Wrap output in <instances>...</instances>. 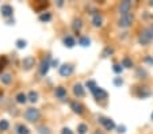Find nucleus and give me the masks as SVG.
I'll return each instance as SVG.
<instances>
[{"instance_id":"obj_1","label":"nucleus","mask_w":153,"mask_h":134,"mask_svg":"<svg viewBox=\"0 0 153 134\" xmlns=\"http://www.w3.org/2000/svg\"><path fill=\"white\" fill-rule=\"evenodd\" d=\"M25 118H26L29 122H37L41 118V113L38 108H27L26 113H25Z\"/></svg>"},{"instance_id":"obj_2","label":"nucleus","mask_w":153,"mask_h":134,"mask_svg":"<svg viewBox=\"0 0 153 134\" xmlns=\"http://www.w3.org/2000/svg\"><path fill=\"white\" fill-rule=\"evenodd\" d=\"M152 38H153L152 29H146V30H144V31L141 33L138 41H140V44H141V45H148L150 41H152Z\"/></svg>"},{"instance_id":"obj_3","label":"nucleus","mask_w":153,"mask_h":134,"mask_svg":"<svg viewBox=\"0 0 153 134\" xmlns=\"http://www.w3.org/2000/svg\"><path fill=\"white\" fill-rule=\"evenodd\" d=\"M131 23H133V15L131 14H127V15H125V16H121V19L118 21L119 27H129Z\"/></svg>"},{"instance_id":"obj_4","label":"nucleus","mask_w":153,"mask_h":134,"mask_svg":"<svg viewBox=\"0 0 153 134\" xmlns=\"http://www.w3.org/2000/svg\"><path fill=\"white\" fill-rule=\"evenodd\" d=\"M119 14L122 15V16H125V15L130 14V10H131V3L130 1H122L121 4H119Z\"/></svg>"},{"instance_id":"obj_5","label":"nucleus","mask_w":153,"mask_h":134,"mask_svg":"<svg viewBox=\"0 0 153 134\" xmlns=\"http://www.w3.org/2000/svg\"><path fill=\"white\" fill-rule=\"evenodd\" d=\"M72 72H73V65H71V64H64L60 67V75L64 76V77L71 76Z\"/></svg>"},{"instance_id":"obj_6","label":"nucleus","mask_w":153,"mask_h":134,"mask_svg":"<svg viewBox=\"0 0 153 134\" xmlns=\"http://www.w3.org/2000/svg\"><path fill=\"white\" fill-rule=\"evenodd\" d=\"M100 123L106 127V130H113L114 127H115V123H114L113 119H110V118H104L102 117L100 118Z\"/></svg>"},{"instance_id":"obj_7","label":"nucleus","mask_w":153,"mask_h":134,"mask_svg":"<svg viewBox=\"0 0 153 134\" xmlns=\"http://www.w3.org/2000/svg\"><path fill=\"white\" fill-rule=\"evenodd\" d=\"M0 12H1V15H3L4 18H8V16H12L14 8H12L10 4H4V6H1V8H0Z\"/></svg>"},{"instance_id":"obj_8","label":"nucleus","mask_w":153,"mask_h":134,"mask_svg":"<svg viewBox=\"0 0 153 134\" xmlns=\"http://www.w3.org/2000/svg\"><path fill=\"white\" fill-rule=\"evenodd\" d=\"M49 61H50V57L48 56L46 58L42 61V64H41V68H39V72H41V75L42 76H45L48 73V70H49V68H50V64H49Z\"/></svg>"},{"instance_id":"obj_9","label":"nucleus","mask_w":153,"mask_h":134,"mask_svg":"<svg viewBox=\"0 0 153 134\" xmlns=\"http://www.w3.org/2000/svg\"><path fill=\"white\" fill-rule=\"evenodd\" d=\"M35 64V58L34 57H31V56H29V57H26V58H23V62H22V65H23L25 69L29 70L31 67H34Z\"/></svg>"},{"instance_id":"obj_10","label":"nucleus","mask_w":153,"mask_h":134,"mask_svg":"<svg viewBox=\"0 0 153 134\" xmlns=\"http://www.w3.org/2000/svg\"><path fill=\"white\" fill-rule=\"evenodd\" d=\"M71 108H72L73 113H76V114H83V111H84V107L77 102H71Z\"/></svg>"},{"instance_id":"obj_11","label":"nucleus","mask_w":153,"mask_h":134,"mask_svg":"<svg viewBox=\"0 0 153 134\" xmlns=\"http://www.w3.org/2000/svg\"><path fill=\"white\" fill-rule=\"evenodd\" d=\"M92 24L95 27H100L102 24H103V16H102L100 14H95L92 18Z\"/></svg>"},{"instance_id":"obj_12","label":"nucleus","mask_w":153,"mask_h":134,"mask_svg":"<svg viewBox=\"0 0 153 134\" xmlns=\"http://www.w3.org/2000/svg\"><path fill=\"white\" fill-rule=\"evenodd\" d=\"M92 93L95 95L96 98H98V99H106V98H107V92L103 90V88H99L98 87Z\"/></svg>"},{"instance_id":"obj_13","label":"nucleus","mask_w":153,"mask_h":134,"mask_svg":"<svg viewBox=\"0 0 153 134\" xmlns=\"http://www.w3.org/2000/svg\"><path fill=\"white\" fill-rule=\"evenodd\" d=\"M73 93H75L76 96H79V98L84 96V88H83V85H81V84H75V85H73Z\"/></svg>"},{"instance_id":"obj_14","label":"nucleus","mask_w":153,"mask_h":134,"mask_svg":"<svg viewBox=\"0 0 153 134\" xmlns=\"http://www.w3.org/2000/svg\"><path fill=\"white\" fill-rule=\"evenodd\" d=\"M56 96L58 99H64V98H67V90L64 87H58L56 88Z\"/></svg>"},{"instance_id":"obj_15","label":"nucleus","mask_w":153,"mask_h":134,"mask_svg":"<svg viewBox=\"0 0 153 134\" xmlns=\"http://www.w3.org/2000/svg\"><path fill=\"white\" fill-rule=\"evenodd\" d=\"M64 44H65V46H68V47H73L76 45V41H75V38L73 37L67 35V37L64 38Z\"/></svg>"},{"instance_id":"obj_16","label":"nucleus","mask_w":153,"mask_h":134,"mask_svg":"<svg viewBox=\"0 0 153 134\" xmlns=\"http://www.w3.org/2000/svg\"><path fill=\"white\" fill-rule=\"evenodd\" d=\"M0 81L3 84H11L12 83V76L10 73H4V75L0 76Z\"/></svg>"},{"instance_id":"obj_17","label":"nucleus","mask_w":153,"mask_h":134,"mask_svg":"<svg viewBox=\"0 0 153 134\" xmlns=\"http://www.w3.org/2000/svg\"><path fill=\"white\" fill-rule=\"evenodd\" d=\"M16 134H30V130L27 129V126L20 123V125L16 126Z\"/></svg>"},{"instance_id":"obj_18","label":"nucleus","mask_w":153,"mask_h":134,"mask_svg":"<svg viewBox=\"0 0 153 134\" xmlns=\"http://www.w3.org/2000/svg\"><path fill=\"white\" fill-rule=\"evenodd\" d=\"M26 100H27V96H26V93H23V92H19L16 95V102L19 103V104H23V103H26Z\"/></svg>"},{"instance_id":"obj_19","label":"nucleus","mask_w":153,"mask_h":134,"mask_svg":"<svg viewBox=\"0 0 153 134\" xmlns=\"http://www.w3.org/2000/svg\"><path fill=\"white\" fill-rule=\"evenodd\" d=\"M79 44H80L81 46L87 47V46H90L91 41H90V38H88V37H81L80 39H79Z\"/></svg>"},{"instance_id":"obj_20","label":"nucleus","mask_w":153,"mask_h":134,"mask_svg":"<svg viewBox=\"0 0 153 134\" xmlns=\"http://www.w3.org/2000/svg\"><path fill=\"white\" fill-rule=\"evenodd\" d=\"M29 100L31 103H35L38 100V92H35V91H30L29 92Z\"/></svg>"},{"instance_id":"obj_21","label":"nucleus","mask_w":153,"mask_h":134,"mask_svg":"<svg viewBox=\"0 0 153 134\" xmlns=\"http://www.w3.org/2000/svg\"><path fill=\"white\" fill-rule=\"evenodd\" d=\"M122 67H125V68H131L133 67V61L129 58V57H125L123 60H122Z\"/></svg>"},{"instance_id":"obj_22","label":"nucleus","mask_w":153,"mask_h":134,"mask_svg":"<svg viewBox=\"0 0 153 134\" xmlns=\"http://www.w3.org/2000/svg\"><path fill=\"white\" fill-rule=\"evenodd\" d=\"M8 127H10L8 121H6V119H1V121H0V131L8 130Z\"/></svg>"},{"instance_id":"obj_23","label":"nucleus","mask_w":153,"mask_h":134,"mask_svg":"<svg viewBox=\"0 0 153 134\" xmlns=\"http://www.w3.org/2000/svg\"><path fill=\"white\" fill-rule=\"evenodd\" d=\"M87 131H88V126L84 125V123H80V125L77 126V133L79 134H85Z\"/></svg>"},{"instance_id":"obj_24","label":"nucleus","mask_w":153,"mask_h":134,"mask_svg":"<svg viewBox=\"0 0 153 134\" xmlns=\"http://www.w3.org/2000/svg\"><path fill=\"white\" fill-rule=\"evenodd\" d=\"M87 87L90 88L91 92H94V91L98 88V85H96V83L94 81V80H88V81H87Z\"/></svg>"},{"instance_id":"obj_25","label":"nucleus","mask_w":153,"mask_h":134,"mask_svg":"<svg viewBox=\"0 0 153 134\" xmlns=\"http://www.w3.org/2000/svg\"><path fill=\"white\" fill-rule=\"evenodd\" d=\"M39 19H41L42 22H49L50 19H52V15H50L49 12H46V14H42V15H41Z\"/></svg>"},{"instance_id":"obj_26","label":"nucleus","mask_w":153,"mask_h":134,"mask_svg":"<svg viewBox=\"0 0 153 134\" xmlns=\"http://www.w3.org/2000/svg\"><path fill=\"white\" fill-rule=\"evenodd\" d=\"M73 30H75V31H79V30L81 29V21L80 19H77V21H75L73 22Z\"/></svg>"},{"instance_id":"obj_27","label":"nucleus","mask_w":153,"mask_h":134,"mask_svg":"<svg viewBox=\"0 0 153 134\" xmlns=\"http://www.w3.org/2000/svg\"><path fill=\"white\" fill-rule=\"evenodd\" d=\"M16 47L18 49H23V47H26V41H25V39H18L16 41Z\"/></svg>"},{"instance_id":"obj_28","label":"nucleus","mask_w":153,"mask_h":134,"mask_svg":"<svg viewBox=\"0 0 153 134\" xmlns=\"http://www.w3.org/2000/svg\"><path fill=\"white\" fill-rule=\"evenodd\" d=\"M122 69H123V68H122V65H118V64H115V65H114V68H113V70L115 73H121Z\"/></svg>"},{"instance_id":"obj_29","label":"nucleus","mask_w":153,"mask_h":134,"mask_svg":"<svg viewBox=\"0 0 153 134\" xmlns=\"http://www.w3.org/2000/svg\"><path fill=\"white\" fill-rule=\"evenodd\" d=\"M6 58L4 57H0V70H3L4 69V67H6Z\"/></svg>"},{"instance_id":"obj_30","label":"nucleus","mask_w":153,"mask_h":134,"mask_svg":"<svg viewBox=\"0 0 153 134\" xmlns=\"http://www.w3.org/2000/svg\"><path fill=\"white\" fill-rule=\"evenodd\" d=\"M114 84H115V85H118V87H119V85H122V84H123V80H122L121 77H117V79L114 80Z\"/></svg>"},{"instance_id":"obj_31","label":"nucleus","mask_w":153,"mask_h":134,"mask_svg":"<svg viewBox=\"0 0 153 134\" xmlns=\"http://www.w3.org/2000/svg\"><path fill=\"white\" fill-rule=\"evenodd\" d=\"M61 134H73L72 131H71V129H68V127H64L62 130H61Z\"/></svg>"},{"instance_id":"obj_32","label":"nucleus","mask_w":153,"mask_h":134,"mask_svg":"<svg viewBox=\"0 0 153 134\" xmlns=\"http://www.w3.org/2000/svg\"><path fill=\"white\" fill-rule=\"evenodd\" d=\"M113 52L114 50L111 49V47H107L106 50H104V53H103V56H107V54H113Z\"/></svg>"},{"instance_id":"obj_33","label":"nucleus","mask_w":153,"mask_h":134,"mask_svg":"<svg viewBox=\"0 0 153 134\" xmlns=\"http://www.w3.org/2000/svg\"><path fill=\"white\" fill-rule=\"evenodd\" d=\"M144 61L148 62V64H150V65H153V58H152V57H149V56H148V57H145Z\"/></svg>"},{"instance_id":"obj_34","label":"nucleus","mask_w":153,"mask_h":134,"mask_svg":"<svg viewBox=\"0 0 153 134\" xmlns=\"http://www.w3.org/2000/svg\"><path fill=\"white\" fill-rule=\"evenodd\" d=\"M125 131H126V127H125L123 125H122V126H118V133H119V134L125 133Z\"/></svg>"},{"instance_id":"obj_35","label":"nucleus","mask_w":153,"mask_h":134,"mask_svg":"<svg viewBox=\"0 0 153 134\" xmlns=\"http://www.w3.org/2000/svg\"><path fill=\"white\" fill-rule=\"evenodd\" d=\"M57 65H58V60H54V61L52 62V67H54V68H56Z\"/></svg>"},{"instance_id":"obj_36","label":"nucleus","mask_w":153,"mask_h":134,"mask_svg":"<svg viewBox=\"0 0 153 134\" xmlns=\"http://www.w3.org/2000/svg\"><path fill=\"white\" fill-rule=\"evenodd\" d=\"M94 134H102V133H100V131L98 130V131H95V133H94Z\"/></svg>"},{"instance_id":"obj_37","label":"nucleus","mask_w":153,"mask_h":134,"mask_svg":"<svg viewBox=\"0 0 153 134\" xmlns=\"http://www.w3.org/2000/svg\"><path fill=\"white\" fill-rule=\"evenodd\" d=\"M152 121H153V113H152Z\"/></svg>"},{"instance_id":"obj_38","label":"nucleus","mask_w":153,"mask_h":134,"mask_svg":"<svg viewBox=\"0 0 153 134\" xmlns=\"http://www.w3.org/2000/svg\"><path fill=\"white\" fill-rule=\"evenodd\" d=\"M150 4H152V6H153V1H150Z\"/></svg>"},{"instance_id":"obj_39","label":"nucleus","mask_w":153,"mask_h":134,"mask_svg":"<svg viewBox=\"0 0 153 134\" xmlns=\"http://www.w3.org/2000/svg\"><path fill=\"white\" fill-rule=\"evenodd\" d=\"M150 29H152V31H153V26H152V27H150Z\"/></svg>"}]
</instances>
